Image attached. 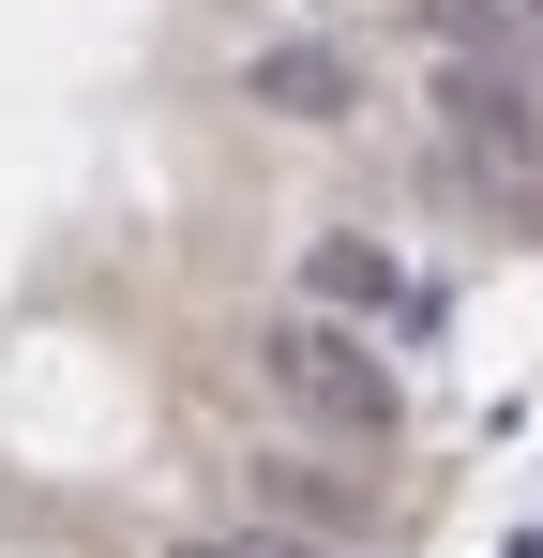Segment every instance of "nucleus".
Listing matches in <instances>:
<instances>
[{
  "instance_id": "obj_1",
  "label": "nucleus",
  "mask_w": 543,
  "mask_h": 558,
  "mask_svg": "<svg viewBox=\"0 0 543 558\" xmlns=\"http://www.w3.org/2000/svg\"><path fill=\"white\" fill-rule=\"evenodd\" d=\"M242 377H257L272 423L317 438V453H393V423H408L393 348H377L362 317H317V302H272L257 332H242Z\"/></svg>"
},
{
  "instance_id": "obj_2",
  "label": "nucleus",
  "mask_w": 543,
  "mask_h": 558,
  "mask_svg": "<svg viewBox=\"0 0 543 558\" xmlns=\"http://www.w3.org/2000/svg\"><path fill=\"white\" fill-rule=\"evenodd\" d=\"M242 529H287V544H348L377 558L393 544V483L348 453H317V438H272V453H242Z\"/></svg>"
},
{
  "instance_id": "obj_3",
  "label": "nucleus",
  "mask_w": 543,
  "mask_h": 558,
  "mask_svg": "<svg viewBox=\"0 0 543 558\" xmlns=\"http://www.w3.org/2000/svg\"><path fill=\"white\" fill-rule=\"evenodd\" d=\"M302 302L377 332V317H408L423 287H408V257H393V242H362V227H317V242H302Z\"/></svg>"
},
{
  "instance_id": "obj_4",
  "label": "nucleus",
  "mask_w": 543,
  "mask_h": 558,
  "mask_svg": "<svg viewBox=\"0 0 543 558\" xmlns=\"http://www.w3.org/2000/svg\"><path fill=\"white\" fill-rule=\"evenodd\" d=\"M242 106H272V121H348L362 61L348 46H257V61H242Z\"/></svg>"
},
{
  "instance_id": "obj_5",
  "label": "nucleus",
  "mask_w": 543,
  "mask_h": 558,
  "mask_svg": "<svg viewBox=\"0 0 543 558\" xmlns=\"http://www.w3.org/2000/svg\"><path fill=\"white\" fill-rule=\"evenodd\" d=\"M167 558H257V544H242V529H212V544H167Z\"/></svg>"
},
{
  "instance_id": "obj_6",
  "label": "nucleus",
  "mask_w": 543,
  "mask_h": 558,
  "mask_svg": "<svg viewBox=\"0 0 543 558\" xmlns=\"http://www.w3.org/2000/svg\"><path fill=\"white\" fill-rule=\"evenodd\" d=\"M514 15H529V31H543V0H514Z\"/></svg>"
},
{
  "instance_id": "obj_7",
  "label": "nucleus",
  "mask_w": 543,
  "mask_h": 558,
  "mask_svg": "<svg viewBox=\"0 0 543 558\" xmlns=\"http://www.w3.org/2000/svg\"><path fill=\"white\" fill-rule=\"evenodd\" d=\"M514 558H543V529H529V544H514Z\"/></svg>"
}]
</instances>
